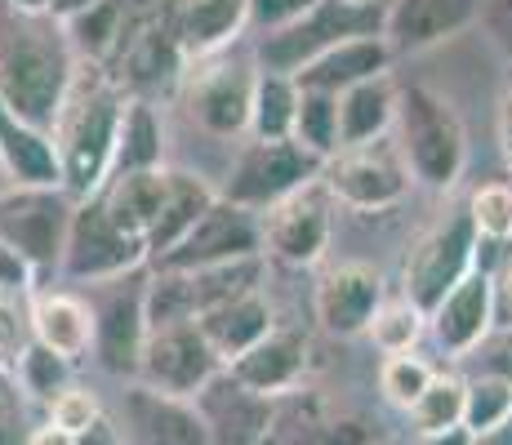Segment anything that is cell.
<instances>
[{"label":"cell","mask_w":512,"mask_h":445,"mask_svg":"<svg viewBox=\"0 0 512 445\" xmlns=\"http://www.w3.org/2000/svg\"><path fill=\"white\" fill-rule=\"evenodd\" d=\"M76 81L67 23L49 14H9L0 23V107L36 130H54L63 98Z\"/></svg>","instance_id":"cell-1"},{"label":"cell","mask_w":512,"mask_h":445,"mask_svg":"<svg viewBox=\"0 0 512 445\" xmlns=\"http://www.w3.org/2000/svg\"><path fill=\"white\" fill-rule=\"evenodd\" d=\"M125 98L107 76H76L54 121V147L63 165V192L72 201H90L107 187L116 161V134H121Z\"/></svg>","instance_id":"cell-2"},{"label":"cell","mask_w":512,"mask_h":445,"mask_svg":"<svg viewBox=\"0 0 512 445\" xmlns=\"http://www.w3.org/2000/svg\"><path fill=\"white\" fill-rule=\"evenodd\" d=\"M383 18L388 5H357V0H317L308 14H299L294 23L277 27V32L259 36V72L277 76H299L308 63H317L321 54H330L334 45L357 41V36H383Z\"/></svg>","instance_id":"cell-3"},{"label":"cell","mask_w":512,"mask_h":445,"mask_svg":"<svg viewBox=\"0 0 512 445\" xmlns=\"http://www.w3.org/2000/svg\"><path fill=\"white\" fill-rule=\"evenodd\" d=\"M397 147L406 156L410 174L428 187H450L464 170V125L455 107L432 89H406L397 94Z\"/></svg>","instance_id":"cell-4"},{"label":"cell","mask_w":512,"mask_h":445,"mask_svg":"<svg viewBox=\"0 0 512 445\" xmlns=\"http://www.w3.org/2000/svg\"><path fill=\"white\" fill-rule=\"evenodd\" d=\"M321 174H326V161L312 156L308 147L294 143V138H277V143L250 138L232 165V178H228V187H223V201L259 214V210H272V205L290 201V196L303 192V187H312Z\"/></svg>","instance_id":"cell-5"},{"label":"cell","mask_w":512,"mask_h":445,"mask_svg":"<svg viewBox=\"0 0 512 445\" xmlns=\"http://www.w3.org/2000/svg\"><path fill=\"white\" fill-rule=\"evenodd\" d=\"M76 201L63 187H14L0 196V245L14 250L32 272L63 267Z\"/></svg>","instance_id":"cell-6"},{"label":"cell","mask_w":512,"mask_h":445,"mask_svg":"<svg viewBox=\"0 0 512 445\" xmlns=\"http://www.w3.org/2000/svg\"><path fill=\"white\" fill-rule=\"evenodd\" d=\"M254 85L259 72L236 58H196V67L183 81V112L187 121L210 138H241L250 134Z\"/></svg>","instance_id":"cell-7"},{"label":"cell","mask_w":512,"mask_h":445,"mask_svg":"<svg viewBox=\"0 0 512 445\" xmlns=\"http://www.w3.org/2000/svg\"><path fill=\"white\" fill-rule=\"evenodd\" d=\"M472 267H477V227H472L468 210H455L410 250L401 294H406L423 316H432L441 308V299L464 281Z\"/></svg>","instance_id":"cell-8"},{"label":"cell","mask_w":512,"mask_h":445,"mask_svg":"<svg viewBox=\"0 0 512 445\" xmlns=\"http://www.w3.org/2000/svg\"><path fill=\"white\" fill-rule=\"evenodd\" d=\"M143 259H147V245L139 241V236L125 232V227H116L98 196L76 205L72 232H67V250H63V272L67 276L103 285V281H116V276L139 272Z\"/></svg>","instance_id":"cell-9"},{"label":"cell","mask_w":512,"mask_h":445,"mask_svg":"<svg viewBox=\"0 0 512 445\" xmlns=\"http://www.w3.org/2000/svg\"><path fill=\"white\" fill-rule=\"evenodd\" d=\"M321 178L334 201L352 205V210H388L406 196L410 165L401 147H392L388 138H374L366 147H343L339 156H330Z\"/></svg>","instance_id":"cell-10"},{"label":"cell","mask_w":512,"mask_h":445,"mask_svg":"<svg viewBox=\"0 0 512 445\" xmlns=\"http://www.w3.org/2000/svg\"><path fill=\"white\" fill-rule=\"evenodd\" d=\"M147 348V281L139 272L103 281L94 303V352L103 370L139 374Z\"/></svg>","instance_id":"cell-11"},{"label":"cell","mask_w":512,"mask_h":445,"mask_svg":"<svg viewBox=\"0 0 512 445\" xmlns=\"http://www.w3.org/2000/svg\"><path fill=\"white\" fill-rule=\"evenodd\" d=\"M263 254V223L259 214L241 210L232 201H214V210L205 214L192 232L165 254L161 272H201V267H219V263H241V259H259Z\"/></svg>","instance_id":"cell-12"},{"label":"cell","mask_w":512,"mask_h":445,"mask_svg":"<svg viewBox=\"0 0 512 445\" xmlns=\"http://www.w3.org/2000/svg\"><path fill=\"white\" fill-rule=\"evenodd\" d=\"M143 379L152 383V392L165 397H196L210 379L223 374V361L205 343L201 325H165V330H147L143 348Z\"/></svg>","instance_id":"cell-13"},{"label":"cell","mask_w":512,"mask_h":445,"mask_svg":"<svg viewBox=\"0 0 512 445\" xmlns=\"http://www.w3.org/2000/svg\"><path fill=\"white\" fill-rule=\"evenodd\" d=\"M326 241H330V201L317 183L263 214V245L294 267L317 263Z\"/></svg>","instance_id":"cell-14"},{"label":"cell","mask_w":512,"mask_h":445,"mask_svg":"<svg viewBox=\"0 0 512 445\" xmlns=\"http://www.w3.org/2000/svg\"><path fill=\"white\" fill-rule=\"evenodd\" d=\"M196 410L210 423L214 445H259L272 432V401L241 388L228 370L196 392Z\"/></svg>","instance_id":"cell-15"},{"label":"cell","mask_w":512,"mask_h":445,"mask_svg":"<svg viewBox=\"0 0 512 445\" xmlns=\"http://www.w3.org/2000/svg\"><path fill=\"white\" fill-rule=\"evenodd\" d=\"M379 303H383V276L366 263H343V267H334V272L321 276L312 308H317V321L326 325L330 334H343V339H348V334L370 330Z\"/></svg>","instance_id":"cell-16"},{"label":"cell","mask_w":512,"mask_h":445,"mask_svg":"<svg viewBox=\"0 0 512 445\" xmlns=\"http://www.w3.org/2000/svg\"><path fill=\"white\" fill-rule=\"evenodd\" d=\"M481 18V0H388V18H383V41L392 54H415L446 36L464 32Z\"/></svg>","instance_id":"cell-17"},{"label":"cell","mask_w":512,"mask_h":445,"mask_svg":"<svg viewBox=\"0 0 512 445\" xmlns=\"http://www.w3.org/2000/svg\"><path fill=\"white\" fill-rule=\"evenodd\" d=\"M432 321V334H437V343L446 352L464 356L472 348H481V343L490 339V330H495V299H490V272H472L464 281L455 285V290L441 299V308L428 316Z\"/></svg>","instance_id":"cell-18"},{"label":"cell","mask_w":512,"mask_h":445,"mask_svg":"<svg viewBox=\"0 0 512 445\" xmlns=\"http://www.w3.org/2000/svg\"><path fill=\"white\" fill-rule=\"evenodd\" d=\"M303 365H308V343L299 330H272L263 343H254L245 356H236L228 365V374L241 388L259 392V397H285L294 392V383L303 379Z\"/></svg>","instance_id":"cell-19"},{"label":"cell","mask_w":512,"mask_h":445,"mask_svg":"<svg viewBox=\"0 0 512 445\" xmlns=\"http://www.w3.org/2000/svg\"><path fill=\"white\" fill-rule=\"evenodd\" d=\"M250 23V0H170V27L183 58H214Z\"/></svg>","instance_id":"cell-20"},{"label":"cell","mask_w":512,"mask_h":445,"mask_svg":"<svg viewBox=\"0 0 512 445\" xmlns=\"http://www.w3.org/2000/svg\"><path fill=\"white\" fill-rule=\"evenodd\" d=\"M392 63V45L383 36H357V41L334 45L330 54H321L317 63H308L294 85L299 89H321V94H343V89L374 81V76H388Z\"/></svg>","instance_id":"cell-21"},{"label":"cell","mask_w":512,"mask_h":445,"mask_svg":"<svg viewBox=\"0 0 512 445\" xmlns=\"http://www.w3.org/2000/svg\"><path fill=\"white\" fill-rule=\"evenodd\" d=\"M201 334L205 343L214 348V356H219L223 365H232L236 356H245L254 348V343H263L277 325H272V303L263 299L259 290L254 294H241V299L223 303V308H214L210 316H201Z\"/></svg>","instance_id":"cell-22"},{"label":"cell","mask_w":512,"mask_h":445,"mask_svg":"<svg viewBox=\"0 0 512 445\" xmlns=\"http://www.w3.org/2000/svg\"><path fill=\"white\" fill-rule=\"evenodd\" d=\"M223 192H214L201 174H187V170H170V187H165V205H161V219H156L152 236H147V259L161 263L174 245L192 232L205 214L214 210Z\"/></svg>","instance_id":"cell-23"},{"label":"cell","mask_w":512,"mask_h":445,"mask_svg":"<svg viewBox=\"0 0 512 445\" xmlns=\"http://www.w3.org/2000/svg\"><path fill=\"white\" fill-rule=\"evenodd\" d=\"M0 156H5L14 187H63V165H58L54 134L18 121L0 107Z\"/></svg>","instance_id":"cell-24"},{"label":"cell","mask_w":512,"mask_h":445,"mask_svg":"<svg viewBox=\"0 0 512 445\" xmlns=\"http://www.w3.org/2000/svg\"><path fill=\"white\" fill-rule=\"evenodd\" d=\"M32 334L63 361L94 348V308L76 294H32Z\"/></svg>","instance_id":"cell-25"},{"label":"cell","mask_w":512,"mask_h":445,"mask_svg":"<svg viewBox=\"0 0 512 445\" xmlns=\"http://www.w3.org/2000/svg\"><path fill=\"white\" fill-rule=\"evenodd\" d=\"M165 187H170V170H143V174H116L107 178V187L98 192L103 210L112 214L116 227H125L130 236H139L147 245L156 219L165 205Z\"/></svg>","instance_id":"cell-26"},{"label":"cell","mask_w":512,"mask_h":445,"mask_svg":"<svg viewBox=\"0 0 512 445\" xmlns=\"http://www.w3.org/2000/svg\"><path fill=\"white\" fill-rule=\"evenodd\" d=\"M397 125V89L388 76H374L339 94V152L343 147H366Z\"/></svg>","instance_id":"cell-27"},{"label":"cell","mask_w":512,"mask_h":445,"mask_svg":"<svg viewBox=\"0 0 512 445\" xmlns=\"http://www.w3.org/2000/svg\"><path fill=\"white\" fill-rule=\"evenodd\" d=\"M134 414L147 432V445H214L205 414L183 397H165V392L147 388L134 397Z\"/></svg>","instance_id":"cell-28"},{"label":"cell","mask_w":512,"mask_h":445,"mask_svg":"<svg viewBox=\"0 0 512 445\" xmlns=\"http://www.w3.org/2000/svg\"><path fill=\"white\" fill-rule=\"evenodd\" d=\"M165 138H161V121H156V107L134 98L121 112V134H116V161H112V178L116 174H143V170H165Z\"/></svg>","instance_id":"cell-29"},{"label":"cell","mask_w":512,"mask_h":445,"mask_svg":"<svg viewBox=\"0 0 512 445\" xmlns=\"http://www.w3.org/2000/svg\"><path fill=\"white\" fill-rule=\"evenodd\" d=\"M121 63L134 85H161V81H170V76H179L183 49L170 27V14H165L161 23H147L143 32H134V41L121 49Z\"/></svg>","instance_id":"cell-30"},{"label":"cell","mask_w":512,"mask_h":445,"mask_svg":"<svg viewBox=\"0 0 512 445\" xmlns=\"http://www.w3.org/2000/svg\"><path fill=\"white\" fill-rule=\"evenodd\" d=\"M294 112H299V85L294 76L259 72L254 85V112H250V138H294Z\"/></svg>","instance_id":"cell-31"},{"label":"cell","mask_w":512,"mask_h":445,"mask_svg":"<svg viewBox=\"0 0 512 445\" xmlns=\"http://www.w3.org/2000/svg\"><path fill=\"white\" fill-rule=\"evenodd\" d=\"M294 143H303L312 156H321V161L339 156V94L299 89V112H294Z\"/></svg>","instance_id":"cell-32"},{"label":"cell","mask_w":512,"mask_h":445,"mask_svg":"<svg viewBox=\"0 0 512 445\" xmlns=\"http://www.w3.org/2000/svg\"><path fill=\"white\" fill-rule=\"evenodd\" d=\"M464 397H468V383L464 379H446L437 374L432 388L419 397V405L410 410V423H415L419 437H437V432L450 428H464Z\"/></svg>","instance_id":"cell-33"},{"label":"cell","mask_w":512,"mask_h":445,"mask_svg":"<svg viewBox=\"0 0 512 445\" xmlns=\"http://www.w3.org/2000/svg\"><path fill=\"white\" fill-rule=\"evenodd\" d=\"M508 419H512V383L499 379V374H477L464 397V428L472 437H486Z\"/></svg>","instance_id":"cell-34"},{"label":"cell","mask_w":512,"mask_h":445,"mask_svg":"<svg viewBox=\"0 0 512 445\" xmlns=\"http://www.w3.org/2000/svg\"><path fill=\"white\" fill-rule=\"evenodd\" d=\"M423 316L415 303L401 294V299H383L379 303V312H374V321H370V339H374V348L379 352H388V356H401V352H410L419 343V334H423Z\"/></svg>","instance_id":"cell-35"},{"label":"cell","mask_w":512,"mask_h":445,"mask_svg":"<svg viewBox=\"0 0 512 445\" xmlns=\"http://www.w3.org/2000/svg\"><path fill=\"white\" fill-rule=\"evenodd\" d=\"M432 365L423 361V356L415 352H401V356H388L383 361V370H379V388H383V397H388L392 405H401V410H415L419 397L432 388Z\"/></svg>","instance_id":"cell-36"},{"label":"cell","mask_w":512,"mask_h":445,"mask_svg":"<svg viewBox=\"0 0 512 445\" xmlns=\"http://www.w3.org/2000/svg\"><path fill=\"white\" fill-rule=\"evenodd\" d=\"M468 219L481 241H512V183H486L472 192Z\"/></svg>","instance_id":"cell-37"},{"label":"cell","mask_w":512,"mask_h":445,"mask_svg":"<svg viewBox=\"0 0 512 445\" xmlns=\"http://www.w3.org/2000/svg\"><path fill=\"white\" fill-rule=\"evenodd\" d=\"M67 365L72 361H63L58 352H49L45 343H32L27 348V356L18 361V388L23 392H32V397H41V401H54L58 392H67Z\"/></svg>","instance_id":"cell-38"},{"label":"cell","mask_w":512,"mask_h":445,"mask_svg":"<svg viewBox=\"0 0 512 445\" xmlns=\"http://www.w3.org/2000/svg\"><path fill=\"white\" fill-rule=\"evenodd\" d=\"M32 343V299H5L0 294V370L18 374V361L27 356Z\"/></svg>","instance_id":"cell-39"},{"label":"cell","mask_w":512,"mask_h":445,"mask_svg":"<svg viewBox=\"0 0 512 445\" xmlns=\"http://www.w3.org/2000/svg\"><path fill=\"white\" fill-rule=\"evenodd\" d=\"M98 401H94V392H85V388H67V392H58L54 401H49V423L54 428H63V432H85L90 423L98 419Z\"/></svg>","instance_id":"cell-40"},{"label":"cell","mask_w":512,"mask_h":445,"mask_svg":"<svg viewBox=\"0 0 512 445\" xmlns=\"http://www.w3.org/2000/svg\"><path fill=\"white\" fill-rule=\"evenodd\" d=\"M0 445H27L23 437V388L9 370H0Z\"/></svg>","instance_id":"cell-41"},{"label":"cell","mask_w":512,"mask_h":445,"mask_svg":"<svg viewBox=\"0 0 512 445\" xmlns=\"http://www.w3.org/2000/svg\"><path fill=\"white\" fill-rule=\"evenodd\" d=\"M481 27L490 45L512 63V0H481Z\"/></svg>","instance_id":"cell-42"},{"label":"cell","mask_w":512,"mask_h":445,"mask_svg":"<svg viewBox=\"0 0 512 445\" xmlns=\"http://www.w3.org/2000/svg\"><path fill=\"white\" fill-rule=\"evenodd\" d=\"M490 299H495V330H512V250L490 267Z\"/></svg>","instance_id":"cell-43"},{"label":"cell","mask_w":512,"mask_h":445,"mask_svg":"<svg viewBox=\"0 0 512 445\" xmlns=\"http://www.w3.org/2000/svg\"><path fill=\"white\" fill-rule=\"evenodd\" d=\"M312 5H317V0H250V18L263 32H277V27L294 23L299 14H308Z\"/></svg>","instance_id":"cell-44"},{"label":"cell","mask_w":512,"mask_h":445,"mask_svg":"<svg viewBox=\"0 0 512 445\" xmlns=\"http://www.w3.org/2000/svg\"><path fill=\"white\" fill-rule=\"evenodd\" d=\"M0 294L5 299H32V267L5 245H0Z\"/></svg>","instance_id":"cell-45"},{"label":"cell","mask_w":512,"mask_h":445,"mask_svg":"<svg viewBox=\"0 0 512 445\" xmlns=\"http://www.w3.org/2000/svg\"><path fill=\"white\" fill-rule=\"evenodd\" d=\"M481 374H499L512 383V330H495L481 343Z\"/></svg>","instance_id":"cell-46"},{"label":"cell","mask_w":512,"mask_h":445,"mask_svg":"<svg viewBox=\"0 0 512 445\" xmlns=\"http://www.w3.org/2000/svg\"><path fill=\"white\" fill-rule=\"evenodd\" d=\"M72 441H76V445H121V432H116V423L107 419V414H98L90 428L76 432Z\"/></svg>","instance_id":"cell-47"},{"label":"cell","mask_w":512,"mask_h":445,"mask_svg":"<svg viewBox=\"0 0 512 445\" xmlns=\"http://www.w3.org/2000/svg\"><path fill=\"white\" fill-rule=\"evenodd\" d=\"M499 147H504V161L512 165V81L504 85V98H499Z\"/></svg>","instance_id":"cell-48"},{"label":"cell","mask_w":512,"mask_h":445,"mask_svg":"<svg viewBox=\"0 0 512 445\" xmlns=\"http://www.w3.org/2000/svg\"><path fill=\"white\" fill-rule=\"evenodd\" d=\"M27 445H76V441H72V432H63V428H54V423H45V428L27 432Z\"/></svg>","instance_id":"cell-49"},{"label":"cell","mask_w":512,"mask_h":445,"mask_svg":"<svg viewBox=\"0 0 512 445\" xmlns=\"http://www.w3.org/2000/svg\"><path fill=\"white\" fill-rule=\"evenodd\" d=\"M9 9H14V14H32V18H41V14H54L58 0H9Z\"/></svg>","instance_id":"cell-50"},{"label":"cell","mask_w":512,"mask_h":445,"mask_svg":"<svg viewBox=\"0 0 512 445\" xmlns=\"http://www.w3.org/2000/svg\"><path fill=\"white\" fill-rule=\"evenodd\" d=\"M419 445H472V432L450 428V432H437V437H419Z\"/></svg>","instance_id":"cell-51"},{"label":"cell","mask_w":512,"mask_h":445,"mask_svg":"<svg viewBox=\"0 0 512 445\" xmlns=\"http://www.w3.org/2000/svg\"><path fill=\"white\" fill-rule=\"evenodd\" d=\"M472 445H512V419L499 423V428L486 432V437H472Z\"/></svg>","instance_id":"cell-52"},{"label":"cell","mask_w":512,"mask_h":445,"mask_svg":"<svg viewBox=\"0 0 512 445\" xmlns=\"http://www.w3.org/2000/svg\"><path fill=\"white\" fill-rule=\"evenodd\" d=\"M5 192H14V174H9L5 156H0V196H5Z\"/></svg>","instance_id":"cell-53"},{"label":"cell","mask_w":512,"mask_h":445,"mask_svg":"<svg viewBox=\"0 0 512 445\" xmlns=\"http://www.w3.org/2000/svg\"><path fill=\"white\" fill-rule=\"evenodd\" d=\"M259 445H285V441H281V437H277V432H268V437H263V441H259Z\"/></svg>","instance_id":"cell-54"},{"label":"cell","mask_w":512,"mask_h":445,"mask_svg":"<svg viewBox=\"0 0 512 445\" xmlns=\"http://www.w3.org/2000/svg\"><path fill=\"white\" fill-rule=\"evenodd\" d=\"M357 5H379V0H357Z\"/></svg>","instance_id":"cell-55"},{"label":"cell","mask_w":512,"mask_h":445,"mask_svg":"<svg viewBox=\"0 0 512 445\" xmlns=\"http://www.w3.org/2000/svg\"><path fill=\"white\" fill-rule=\"evenodd\" d=\"M383 445H401V441H383Z\"/></svg>","instance_id":"cell-56"}]
</instances>
